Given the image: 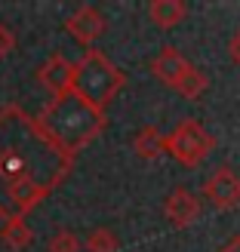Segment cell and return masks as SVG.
<instances>
[{"label":"cell","instance_id":"obj_1","mask_svg":"<svg viewBox=\"0 0 240 252\" xmlns=\"http://www.w3.org/2000/svg\"><path fill=\"white\" fill-rule=\"evenodd\" d=\"M74 169V157L49 142L34 114L9 102L0 108V219H25Z\"/></svg>","mask_w":240,"mask_h":252},{"label":"cell","instance_id":"obj_2","mask_svg":"<svg viewBox=\"0 0 240 252\" xmlns=\"http://www.w3.org/2000/svg\"><path fill=\"white\" fill-rule=\"evenodd\" d=\"M37 123L56 148L77 157V151H83L105 129V111H96L77 93H65L49 98V105L37 114Z\"/></svg>","mask_w":240,"mask_h":252},{"label":"cell","instance_id":"obj_3","mask_svg":"<svg viewBox=\"0 0 240 252\" xmlns=\"http://www.w3.org/2000/svg\"><path fill=\"white\" fill-rule=\"evenodd\" d=\"M126 74L99 49H86V53L74 62V83L71 93H77L83 102H90L96 111H105L123 90Z\"/></svg>","mask_w":240,"mask_h":252},{"label":"cell","instance_id":"obj_4","mask_svg":"<svg viewBox=\"0 0 240 252\" xmlns=\"http://www.w3.org/2000/svg\"><path fill=\"white\" fill-rule=\"evenodd\" d=\"M212 148H216L212 132L200 120H191V117L175 123V129L163 135V154H170L172 160H179L188 169L200 166V163L209 157Z\"/></svg>","mask_w":240,"mask_h":252},{"label":"cell","instance_id":"obj_5","mask_svg":"<svg viewBox=\"0 0 240 252\" xmlns=\"http://www.w3.org/2000/svg\"><path fill=\"white\" fill-rule=\"evenodd\" d=\"M200 194H204L216 209H234V206H240V175L231 172L228 166H219L204 182Z\"/></svg>","mask_w":240,"mask_h":252},{"label":"cell","instance_id":"obj_6","mask_svg":"<svg viewBox=\"0 0 240 252\" xmlns=\"http://www.w3.org/2000/svg\"><path fill=\"white\" fill-rule=\"evenodd\" d=\"M105 16L99 12L96 6H90V3H83V6H77L71 12V16L65 19V31L74 37L77 43H83V46H93L99 37L105 34Z\"/></svg>","mask_w":240,"mask_h":252},{"label":"cell","instance_id":"obj_7","mask_svg":"<svg viewBox=\"0 0 240 252\" xmlns=\"http://www.w3.org/2000/svg\"><path fill=\"white\" fill-rule=\"evenodd\" d=\"M37 83H40L53 98L71 93V83H74V62H68L62 53L49 56L43 65L37 68Z\"/></svg>","mask_w":240,"mask_h":252},{"label":"cell","instance_id":"obj_8","mask_svg":"<svg viewBox=\"0 0 240 252\" xmlns=\"http://www.w3.org/2000/svg\"><path fill=\"white\" fill-rule=\"evenodd\" d=\"M200 212H204L200 197L191 194L188 188H172L167 194V200H163V216H167L175 228H191V224L200 219Z\"/></svg>","mask_w":240,"mask_h":252},{"label":"cell","instance_id":"obj_9","mask_svg":"<svg viewBox=\"0 0 240 252\" xmlns=\"http://www.w3.org/2000/svg\"><path fill=\"white\" fill-rule=\"evenodd\" d=\"M191 68H194V65H191V62H188L175 46H163L160 53L151 59V74H154L160 83H167L170 90H175V86L188 77V71H191Z\"/></svg>","mask_w":240,"mask_h":252},{"label":"cell","instance_id":"obj_10","mask_svg":"<svg viewBox=\"0 0 240 252\" xmlns=\"http://www.w3.org/2000/svg\"><path fill=\"white\" fill-rule=\"evenodd\" d=\"M185 16H188V6L182 3V0H154V3L148 6V19L154 22L157 28H163V31L182 25Z\"/></svg>","mask_w":240,"mask_h":252},{"label":"cell","instance_id":"obj_11","mask_svg":"<svg viewBox=\"0 0 240 252\" xmlns=\"http://www.w3.org/2000/svg\"><path fill=\"white\" fill-rule=\"evenodd\" d=\"M31 240H34V231L25 224V219H9V221H3V228H0V243H3L9 252L28 249Z\"/></svg>","mask_w":240,"mask_h":252},{"label":"cell","instance_id":"obj_12","mask_svg":"<svg viewBox=\"0 0 240 252\" xmlns=\"http://www.w3.org/2000/svg\"><path fill=\"white\" fill-rule=\"evenodd\" d=\"M133 151H136V157H142V160H157L163 154L160 129H154V126H142V129L133 135Z\"/></svg>","mask_w":240,"mask_h":252},{"label":"cell","instance_id":"obj_13","mask_svg":"<svg viewBox=\"0 0 240 252\" xmlns=\"http://www.w3.org/2000/svg\"><path fill=\"white\" fill-rule=\"evenodd\" d=\"M206 86H209V77H206L204 71L191 68V71H188V77H185L179 86H175V93H179L182 98H188V102H197V98L206 93Z\"/></svg>","mask_w":240,"mask_h":252},{"label":"cell","instance_id":"obj_14","mask_svg":"<svg viewBox=\"0 0 240 252\" xmlns=\"http://www.w3.org/2000/svg\"><path fill=\"white\" fill-rule=\"evenodd\" d=\"M117 246H120L117 234L108 231V228H96V231H90V237L83 240V249H86V252H117Z\"/></svg>","mask_w":240,"mask_h":252},{"label":"cell","instance_id":"obj_15","mask_svg":"<svg viewBox=\"0 0 240 252\" xmlns=\"http://www.w3.org/2000/svg\"><path fill=\"white\" fill-rule=\"evenodd\" d=\"M46 252H83V240L74 231H56L46 243Z\"/></svg>","mask_w":240,"mask_h":252},{"label":"cell","instance_id":"obj_16","mask_svg":"<svg viewBox=\"0 0 240 252\" xmlns=\"http://www.w3.org/2000/svg\"><path fill=\"white\" fill-rule=\"evenodd\" d=\"M12 49H16V31H12L9 25H3V22H0V59H3V56H9Z\"/></svg>","mask_w":240,"mask_h":252},{"label":"cell","instance_id":"obj_17","mask_svg":"<svg viewBox=\"0 0 240 252\" xmlns=\"http://www.w3.org/2000/svg\"><path fill=\"white\" fill-rule=\"evenodd\" d=\"M228 59L234 62V65H240V31H234L231 40H228Z\"/></svg>","mask_w":240,"mask_h":252},{"label":"cell","instance_id":"obj_18","mask_svg":"<svg viewBox=\"0 0 240 252\" xmlns=\"http://www.w3.org/2000/svg\"><path fill=\"white\" fill-rule=\"evenodd\" d=\"M219 252H240V234H234V237H231V240L225 243Z\"/></svg>","mask_w":240,"mask_h":252}]
</instances>
